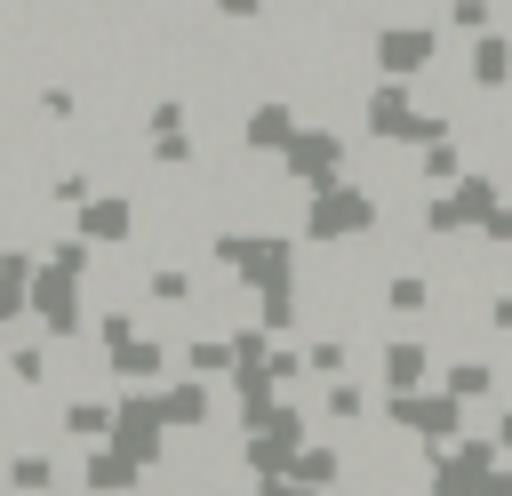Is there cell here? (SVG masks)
<instances>
[{
	"label": "cell",
	"instance_id": "obj_1",
	"mask_svg": "<svg viewBox=\"0 0 512 496\" xmlns=\"http://www.w3.org/2000/svg\"><path fill=\"white\" fill-rule=\"evenodd\" d=\"M376 224H384V200L360 176H336V184L304 192V208H296V240H312V248H360V240H376Z\"/></svg>",
	"mask_w": 512,
	"mask_h": 496
},
{
	"label": "cell",
	"instance_id": "obj_2",
	"mask_svg": "<svg viewBox=\"0 0 512 496\" xmlns=\"http://www.w3.org/2000/svg\"><path fill=\"white\" fill-rule=\"evenodd\" d=\"M360 136H376V144H432V136H448V120L416 96V80H376L360 96Z\"/></svg>",
	"mask_w": 512,
	"mask_h": 496
},
{
	"label": "cell",
	"instance_id": "obj_3",
	"mask_svg": "<svg viewBox=\"0 0 512 496\" xmlns=\"http://www.w3.org/2000/svg\"><path fill=\"white\" fill-rule=\"evenodd\" d=\"M440 56H448V24H432V16H392V24H376V40H368L376 80H424Z\"/></svg>",
	"mask_w": 512,
	"mask_h": 496
},
{
	"label": "cell",
	"instance_id": "obj_4",
	"mask_svg": "<svg viewBox=\"0 0 512 496\" xmlns=\"http://www.w3.org/2000/svg\"><path fill=\"white\" fill-rule=\"evenodd\" d=\"M352 152H360L352 128H336V120H304V128L288 136V152H280V176H288L296 192H320V184L352 176Z\"/></svg>",
	"mask_w": 512,
	"mask_h": 496
},
{
	"label": "cell",
	"instance_id": "obj_5",
	"mask_svg": "<svg viewBox=\"0 0 512 496\" xmlns=\"http://www.w3.org/2000/svg\"><path fill=\"white\" fill-rule=\"evenodd\" d=\"M80 296H88V280L40 256V272H32V288H24V304H32V328H40L48 344H80V336H88V304H80Z\"/></svg>",
	"mask_w": 512,
	"mask_h": 496
},
{
	"label": "cell",
	"instance_id": "obj_6",
	"mask_svg": "<svg viewBox=\"0 0 512 496\" xmlns=\"http://www.w3.org/2000/svg\"><path fill=\"white\" fill-rule=\"evenodd\" d=\"M504 464L496 432H456L448 448H424V496H480V480Z\"/></svg>",
	"mask_w": 512,
	"mask_h": 496
},
{
	"label": "cell",
	"instance_id": "obj_7",
	"mask_svg": "<svg viewBox=\"0 0 512 496\" xmlns=\"http://www.w3.org/2000/svg\"><path fill=\"white\" fill-rule=\"evenodd\" d=\"M384 424H392V432H408L416 448H448L456 432H472V424H464V400H456L448 384H424V392H384Z\"/></svg>",
	"mask_w": 512,
	"mask_h": 496
},
{
	"label": "cell",
	"instance_id": "obj_8",
	"mask_svg": "<svg viewBox=\"0 0 512 496\" xmlns=\"http://www.w3.org/2000/svg\"><path fill=\"white\" fill-rule=\"evenodd\" d=\"M112 448H128L144 472L168 456V408H160V384H128L112 400Z\"/></svg>",
	"mask_w": 512,
	"mask_h": 496
},
{
	"label": "cell",
	"instance_id": "obj_9",
	"mask_svg": "<svg viewBox=\"0 0 512 496\" xmlns=\"http://www.w3.org/2000/svg\"><path fill=\"white\" fill-rule=\"evenodd\" d=\"M136 224H144V200H136L128 184H104V192H88V200L72 208V232L96 240V248H128Z\"/></svg>",
	"mask_w": 512,
	"mask_h": 496
},
{
	"label": "cell",
	"instance_id": "obj_10",
	"mask_svg": "<svg viewBox=\"0 0 512 496\" xmlns=\"http://www.w3.org/2000/svg\"><path fill=\"white\" fill-rule=\"evenodd\" d=\"M296 128H304V104H296V96H256V104L240 112V152H248V160H280Z\"/></svg>",
	"mask_w": 512,
	"mask_h": 496
},
{
	"label": "cell",
	"instance_id": "obj_11",
	"mask_svg": "<svg viewBox=\"0 0 512 496\" xmlns=\"http://www.w3.org/2000/svg\"><path fill=\"white\" fill-rule=\"evenodd\" d=\"M432 368H440V352H432V336H424V328H400V336L376 352L384 392H424V384H432Z\"/></svg>",
	"mask_w": 512,
	"mask_h": 496
},
{
	"label": "cell",
	"instance_id": "obj_12",
	"mask_svg": "<svg viewBox=\"0 0 512 496\" xmlns=\"http://www.w3.org/2000/svg\"><path fill=\"white\" fill-rule=\"evenodd\" d=\"M456 56H464V80H472V96H512V32H504V24L472 32Z\"/></svg>",
	"mask_w": 512,
	"mask_h": 496
},
{
	"label": "cell",
	"instance_id": "obj_13",
	"mask_svg": "<svg viewBox=\"0 0 512 496\" xmlns=\"http://www.w3.org/2000/svg\"><path fill=\"white\" fill-rule=\"evenodd\" d=\"M104 368H112L120 384H168V376H176V344H168V336H144V328H136V336L120 344V352H104Z\"/></svg>",
	"mask_w": 512,
	"mask_h": 496
},
{
	"label": "cell",
	"instance_id": "obj_14",
	"mask_svg": "<svg viewBox=\"0 0 512 496\" xmlns=\"http://www.w3.org/2000/svg\"><path fill=\"white\" fill-rule=\"evenodd\" d=\"M160 408H168V432H208L224 400H216V384H208V376H184V368H176V376L160 384Z\"/></svg>",
	"mask_w": 512,
	"mask_h": 496
},
{
	"label": "cell",
	"instance_id": "obj_15",
	"mask_svg": "<svg viewBox=\"0 0 512 496\" xmlns=\"http://www.w3.org/2000/svg\"><path fill=\"white\" fill-rule=\"evenodd\" d=\"M136 488H144V464H136L128 448L96 440V448H88V464H80V496H136Z\"/></svg>",
	"mask_w": 512,
	"mask_h": 496
},
{
	"label": "cell",
	"instance_id": "obj_16",
	"mask_svg": "<svg viewBox=\"0 0 512 496\" xmlns=\"http://www.w3.org/2000/svg\"><path fill=\"white\" fill-rule=\"evenodd\" d=\"M440 384L472 408V400H496L504 392V368H496V352H456V360H440Z\"/></svg>",
	"mask_w": 512,
	"mask_h": 496
},
{
	"label": "cell",
	"instance_id": "obj_17",
	"mask_svg": "<svg viewBox=\"0 0 512 496\" xmlns=\"http://www.w3.org/2000/svg\"><path fill=\"white\" fill-rule=\"evenodd\" d=\"M312 416H320V424H336V432H360V424H368V384H360V376H320Z\"/></svg>",
	"mask_w": 512,
	"mask_h": 496
},
{
	"label": "cell",
	"instance_id": "obj_18",
	"mask_svg": "<svg viewBox=\"0 0 512 496\" xmlns=\"http://www.w3.org/2000/svg\"><path fill=\"white\" fill-rule=\"evenodd\" d=\"M48 360H56V344H48L40 328H24V336L8 328V352H0V368H8L24 392H40V384H48Z\"/></svg>",
	"mask_w": 512,
	"mask_h": 496
},
{
	"label": "cell",
	"instance_id": "obj_19",
	"mask_svg": "<svg viewBox=\"0 0 512 496\" xmlns=\"http://www.w3.org/2000/svg\"><path fill=\"white\" fill-rule=\"evenodd\" d=\"M56 432H64V440H80V448L112 440V400H104V392H80V400H64V408H56Z\"/></svg>",
	"mask_w": 512,
	"mask_h": 496
},
{
	"label": "cell",
	"instance_id": "obj_20",
	"mask_svg": "<svg viewBox=\"0 0 512 496\" xmlns=\"http://www.w3.org/2000/svg\"><path fill=\"white\" fill-rule=\"evenodd\" d=\"M176 368H184V376H208V384H224V376H232V336H216V328L184 336V344H176Z\"/></svg>",
	"mask_w": 512,
	"mask_h": 496
},
{
	"label": "cell",
	"instance_id": "obj_21",
	"mask_svg": "<svg viewBox=\"0 0 512 496\" xmlns=\"http://www.w3.org/2000/svg\"><path fill=\"white\" fill-rule=\"evenodd\" d=\"M288 480L296 488H344V448L336 440H304L296 464H288Z\"/></svg>",
	"mask_w": 512,
	"mask_h": 496
},
{
	"label": "cell",
	"instance_id": "obj_22",
	"mask_svg": "<svg viewBox=\"0 0 512 496\" xmlns=\"http://www.w3.org/2000/svg\"><path fill=\"white\" fill-rule=\"evenodd\" d=\"M0 480H8L16 496H56V456H48V448H16V456L0 464Z\"/></svg>",
	"mask_w": 512,
	"mask_h": 496
},
{
	"label": "cell",
	"instance_id": "obj_23",
	"mask_svg": "<svg viewBox=\"0 0 512 496\" xmlns=\"http://www.w3.org/2000/svg\"><path fill=\"white\" fill-rule=\"evenodd\" d=\"M304 376H352V336L320 328V336L304 344Z\"/></svg>",
	"mask_w": 512,
	"mask_h": 496
},
{
	"label": "cell",
	"instance_id": "obj_24",
	"mask_svg": "<svg viewBox=\"0 0 512 496\" xmlns=\"http://www.w3.org/2000/svg\"><path fill=\"white\" fill-rule=\"evenodd\" d=\"M456 40H472V32H488L496 24V0H448V16H440Z\"/></svg>",
	"mask_w": 512,
	"mask_h": 496
},
{
	"label": "cell",
	"instance_id": "obj_25",
	"mask_svg": "<svg viewBox=\"0 0 512 496\" xmlns=\"http://www.w3.org/2000/svg\"><path fill=\"white\" fill-rule=\"evenodd\" d=\"M208 8H216L224 24H264V16L280 8V0H208Z\"/></svg>",
	"mask_w": 512,
	"mask_h": 496
},
{
	"label": "cell",
	"instance_id": "obj_26",
	"mask_svg": "<svg viewBox=\"0 0 512 496\" xmlns=\"http://www.w3.org/2000/svg\"><path fill=\"white\" fill-rule=\"evenodd\" d=\"M488 336H496V344H512V288H496V296H488Z\"/></svg>",
	"mask_w": 512,
	"mask_h": 496
},
{
	"label": "cell",
	"instance_id": "obj_27",
	"mask_svg": "<svg viewBox=\"0 0 512 496\" xmlns=\"http://www.w3.org/2000/svg\"><path fill=\"white\" fill-rule=\"evenodd\" d=\"M480 496H512V464H496V472L480 480Z\"/></svg>",
	"mask_w": 512,
	"mask_h": 496
},
{
	"label": "cell",
	"instance_id": "obj_28",
	"mask_svg": "<svg viewBox=\"0 0 512 496\" xmlns=\"http://www.w3.org/2000/svg\"><path fill=\"white\" fill-rule=\"evenodd\" d=\"M488 432H496V440H504V456H512V408H504V416H496Z\"/></svg>",
	"mask_w": 512,
	"mask_h": 496
},
{
	"label": "cell",
	"instance_id": "obj_29",
	"mask_svg": "<svg viewBox=\"0 0 512 496\" xmlns=\"http://www.w3.org/2000/svg\"><path fill=\"white\" fill-rule=\"evenodd\" d=\"M208 496H256V480H248V488H208Z\"/></svg>",
	"mask_w": 512,
	"mask_h": 496
},
{
	"label": "cell",
	"instance_id": "obj_30",
	"mask_svg": "<svg viewBox=\"0 0 512 496\" xmlns=\"http://www.w3.org/2000/svg\"><path fill=\"white\" fill-rule=\"evenodd\" d=\"M0 376H8V368H0Z\"/></svg>",
	"mask_w": 512,
	"mask_h": 496
}]
</instances>
